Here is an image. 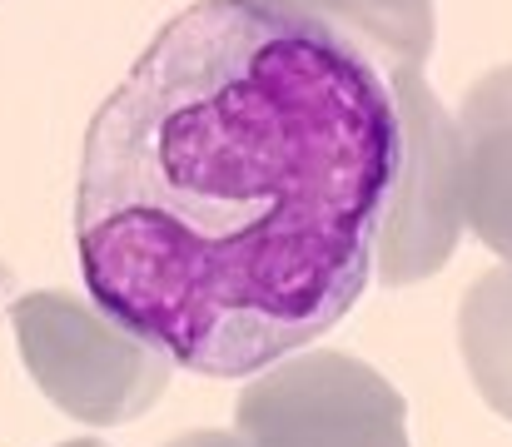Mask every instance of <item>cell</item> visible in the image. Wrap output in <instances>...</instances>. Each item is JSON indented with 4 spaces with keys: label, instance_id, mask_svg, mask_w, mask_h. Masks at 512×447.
Returning <instances> with one entry per match:
<instances>
[{
    "label": "cell",
    "instance_id": "obj_1",
    "mask_svg": "<svg viewBox=\"0 0 512 447\" xmlns=\"http://www.w3.org/2000/svg\"><path fill=\"white\" fill-rule=\"evenodd\" d=\"M398 164L403 110L358 40L284 0H194L85 125V294L184 373L244 383L373 284Z\"/></svg>",
    "mask_w": 512,
    "mask_h": 447
},
{
    "label": "cell",
    "instance_id": "obj_2",
    "mask_svg": "<svg viewBox=\"0 0 512 447\" xmlns=\"http://www.w3.org/2000/svg\"><path fill=\"white\" fill-rule=\"evenodd\" d=\"M10 333L40 398L80 428H125L170 393L174 363L90 294L30 289L10 303Z\"/></svg>",
    "mask_w": 512,
    "mask_h": 447
},
{
    "label": "cell",
    "instance_id": "obj_3",
    "mask_svg": "<svg viewBox=\"0 0 512 447\" xmlns=\"http://www.w3.org/2000/svg\"><path fill=\"white\" fill-rule=\"evenodd\" d=\"M234 428L254 447H413L403 393L339 348H294L249 373Z\"/></svg>",
    "mask_w": 512,
    "mask_h": 447
},
{
    "label": "cell",
    "instance_id": "obj_4",
    "mask_svg": "<svg viewBox=\"0 0 512 447\" xmlns=\"http://www.w3.org/2000/svg\"><path fill=\"white\" fill-rule=\"evenodd\" d=\"M393 95L403 110V164L378 229L373 279L388 289L433 279L468 234L463 209V135L458 115L428 90L423 65L393 70Z\"/></svg>",
    "mask_w": 512,
    "mask_h": 447
},
{
    "label": "cell",
    "instance_id": "obj_5",
    "mask_svg": "<svg viewBox=\"0 0 512 447\" xmlns=\"http://www.w3.org/2000/svg\"><path fill=\"white\" fill-rule=\"evenodd\" d=\"M453 115L463 135L468 234L498 264H512V65L468 85Z\"/></svg>",
    "mask_w": 512,
    "mask_h": 447
},
{
    "label": "cell",
    "instance_id": "obj_6",
    "mask_svg": "<svg viewBox=\"0 0 512 447\" xmlns=\"http://www.w3.org/2000/svg\"><path fill=\"white\" fill-rule=\"evenodd\" d=\"M458 353L478 398L512 423V264L483 269L458 303Z\"/></svg>",
    "mask_w": 512,
    "mask_h": 447
},
{
    "label": "cell",
    "instance_id": "obj_7",
    "mask_svg": "<svg viewBox=\"0 0 512 447\" xmlns=\"http://www.w3.org/2000/svg\"><path fill=\"white\" fill-rule=\"evenodd\" d=\"M284 5H299V10L339 25L388 75L423 65L438 40L433 0H284Z\"/></svg>",
    "mask_w": 512,
    "mask_h": 447
},
{
    "label": "cell",
    "instance_id": "obj_8",
    "mask_svg": "<svg viewBox=\"0 0 512 447\" xmlns=\"http://www.w3.org/2000/svg\"><path fill=\"white\" fill-rule=\"evenodd\" d=\"M165 447H254L234 423L229 428H194V433H179Z\"/></svg>",
    "mask_w": 512,
    "mask_h": 447
},
{
    "label": "cell",
    "instance_id": "obj_9",
    "mask_svg": "<svg viewBox=\"0 0 512 447\" xmlns=\"http://www.w3.org/2000/svg\"><path fill=\"white\" fill-rule=\"evenodd\" d=\"M55 447H110V443H100V438H70V443H55Z\"/></svg>",
    "mask_w": 512,
    "mask_h": 447
}]
</instances>
